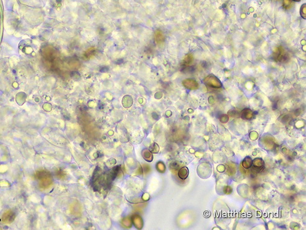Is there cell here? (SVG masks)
Instances as JSON below:
<instances>
[{"label":"cell","mask_w":306,"mask_h":230,"mask_svg":"<svg viewBox=\"0 0 306 230\" xmlns=\"http://www.w3.org/2000/svg\"><path fill=\"white\" fill-rule=\"evenodd\" d=\"M292 3L290 0H284L283 1V7L285 9H288L292 6Z\"/></svg>","instance_id":"12"},{"label":"cell","mask_w":306,"mask_h":230,"mask_svg":"<svg viewBox=\"0 0 306 230\" xmlns=\"http://www.w3.org/2000/svg\"><path fill=\"white\" fill-rule=\"evenodd\" d=\"M204 82L205 84L209 87L219 88L222 87L220 81L217 77L212 74L207 76L205 79Z\"/></svg>","instance_id":"1"},{"label":"cell","mask_w":306,"mask_h":230,"mask_svg":"<svg viewBox=\"0 0 306 230\" xmlns=\"http://www.w3.org/2000/svg\"><path fill=\"white\" fill-rule=\"evenodd\" d=\"M189 175V169L187 167H183L182 168L180 169L178 172V176L180 179L184 180L187 177H188Z\"/></svg>","instance_id":"4"},{"label":"cell","mask_w":306,"mask_h":230,"mask_svg":"<svg viewBox=\"0 0 306 230\" xmlns=\"http://www.w3.org/2000/svg\"><path fill=\"white\" fill-rule=\"evenodd\" d=\"M156 168L160 172H164L165 170V165L161 161H159V163L156 165Z\"/></svg>","instance_id":"10"},{"label":"cell","mask_w":306,"mask_h":230,"mask_svg":"<svg viewBox=\"0 0 306 230\" xmlns=\"http://www.w3.org/2000/svg\"><path fill=\"white\" fill-rule=\"evenodd\" d=\"M300 13H301V15L302 17L304 19H306V14H305V4H303L302 7H301V11H300Z\"/></svg>","instance_id":"11"},{"label":"cell","mask_w":306,"mask_h":230,"mask_svg":"<svg viewBox=\"0 0 306 230\" xmlns=\"http://www.w3.org/2000/svg\"><path fill=\"white\" fill-rule=\"evenodd\" d=\"M142 155L143 158L148 162H151L153 160V156L152 153L148 149L143 150Z\"/></svg>","instance_id":"5"},{"label":"cell","mask_w":306,"mask_h":230,"mask_svg":"<svg viewBox=\"0 0 306 230\" xmlns=\"http://www.w3.org/2000/svg\"><path fill=\"white\" fill-rule=\"evenodd\" d=\"M260 158H257L253 161V169H255V172H260L264 168L263 161L262 160L261 162H260Z\"/></svg>","instance_id":"3"},{"label":"cell","mask_w":306,"mask_h":230,"mask_svg":"<svg viewBox=\"0 0 306 230\" xmlns=\"http://www.w3.org/2000/svg\"><path fill=\"white\" fill-rule=\"evenodd\" d=\"M253 114L250 109H245L242 112V117L243 118L250 119L252 117Z\"/></svg>","instance_id":"7"},{"label":"cell","mask_w":306,"mask_h":230,"mask_svg":"<svg viewBox=\"0 0 306 230\" xmlns=\"http://www.w3.org/2000/svg\"><path fill=\"white\" fill-rule=\"evenodd\" d=\"M293 1H299L300 0H293Z\"/></svg>","instance_id":"13"},{"label":"cell","mask_w":306,"mask_h":230,"mask_svg":"<svg viewBox=\"0 0 306 230\" xmlns=\"http://www.w3.org/2000/svg\"><path fill=\"white\" fill-rule=\"evenodd\" d=\"M252 160L249 157L246 158L244 160V161L242 162V166H243L244 168H246V169H248V168H251V166H252Z\"/></svg>","instance_id":"8"},{"label":"cell","mask_w":306,"mask_h":230,"mask_svg":"<svg viewBox=\"0 0 306 230\" xmlns=\"http://www.w3.org/2000/svg\"><path fill=\"white\" fill-rule=\"evenodd\" d=\"M183 84L186 88H188L190 90L197 89L199 87L198 82L192 79H188L184 81Z\"/></svg>","instance_id":"2"},{"label":"cell","mask_w":306,"mask_h":230,"mask_svg":"<svg viewBox=\"0 0 306 230\" xmlns=\"http://www.w3.org/2000/svg\"><path fill=\"white\" fill-rule=\"evenodd\" d=\"M142 220V218L139 216H135L133 217V222L134 224H136L137 223V224H136V227L137 228H141L143 227V220L138 222L139 220Z\"/></svg>","instance_id":"6"},{"label":"cell","mask_w":306,"mask_h":230,"mask_svg":"<svg viewBox=\"0 0 306 230\" xmlns=\"http://www.w3.org/2000/svg\"><path fill=\"white\" fill-rule=\"evenodd\" d=\"M149 150L151 151L152 154L158 153L159 151V147L158 144H156V143H155L152 144L151 145H150Z\"/></svg>","instance_id":"9"}]
</instances>
